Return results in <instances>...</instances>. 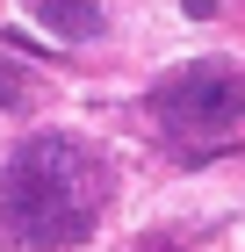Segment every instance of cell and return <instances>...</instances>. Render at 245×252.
I'll return each mask as SVG.
<instances>
[{
  "mask_svg": "<svg viewBox=\"0 0 245 252\" xmlns=\"http://www.w3.org/2000/svg\"><path fill=\"white\" fill-rule=\"evenodd\" d=\"M101 216V166L79 137H29L0 166V245L65 252Z\"/></svg>",
  "mask_w": 245,
  "mask_h": 252,
  "instance_id": "cell-1",
  "label": "cell"
},
{
  "mask_svg": "<svg viewBox=\"0 0 245 252\" xmlns=\"http://www.w3.org/2000/svg\"><path fill=\"white\" fill-rule=\"evenodd\" d=\"M151 116L166 123L173 137H216L245 116V72L231 58H202V65H180L151 87Z\"/></svg>",
  "mask_w": 245,
  "mask_h": 252,
  "instance_id": "cell-2",
  "label": "cell"
},
{
  "mask_svg": "<svg viewBox=\"0 0 245 252\" xmlns=\"http://www.w3.org/2000/svg\"><path fill=\"white\" fill-rule=\"evenodd\" d=\"M29 15H36V29H51V36H65V43H79V36L101 29L94 0H29Z\"/></svg>",
  "mask_w": 245,
  "mask_h": 252,
  "instance_id": "cell-3",
  "label": "cell"
}]
</instances>
